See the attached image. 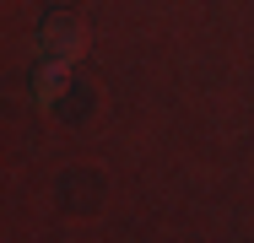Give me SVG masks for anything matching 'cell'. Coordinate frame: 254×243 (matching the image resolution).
Masks as SVG:
<instances>
[{"label": "cell", "mask_w": 254, "mask_h": 243, "mask_svg": "<svg viewBox=\"0 0 254 243\" xmlns=\"http://www.w3.org/2000/svg\"><path fill=\"white\" fill-rule=\"evenodd\" d=\"M81 49H87V27L70 16V11H49L44 22H38V54L44 60H81Z\"/></svg>", "instance_id": "cell-1"}, {"label": "cell", "mask_w": 254, "mask_h": 243, "mask_svg": "<svg viewBox=\"0 0 254 243\" xmlns=\"http://www.w3.org/2000/svg\"><path fill=\"white\" fill-rule=\"evenodd\" d=\"M65 81H70V65H65V60H44V65L33 70V103L54 108V97L65 92Z\"/></svg>", "instance_id": "cell-2"}]
</instances>
